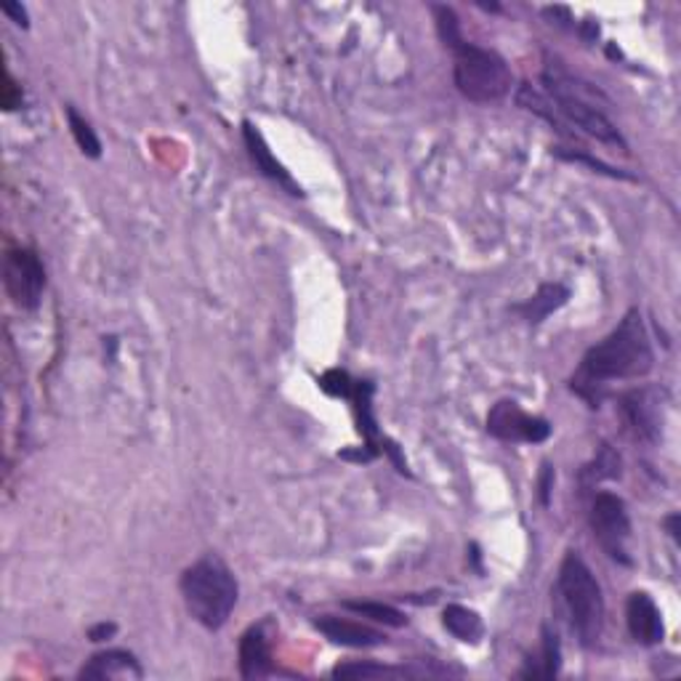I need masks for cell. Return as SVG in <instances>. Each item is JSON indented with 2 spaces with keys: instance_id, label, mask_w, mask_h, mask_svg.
<instances>
[{
  "instance_id": "1",
  "label": "cell",
  "mask_w": 681,
  "mask_h": 681,
  "mask_svg": "<svg viewBox=\"0 0 681 681\" xmlns=\"http://www.w3.org/2000/svg\"><path fill=\"white\" fill-rule=\"evenodd\" d=\"M653 368L655 351L647 325H644L639 309H628L625 318L617 322L615 331L586 351L569 386L588 405L599 407V402L604 397V389L612 381L644 379Z\"/></svg>"
},
{
  "instance_id": "2",
  "label": "cell",
  "mask_w": 681,
  "mask_h": 681,
  "mask_svg": "<svg viewBox=\"0 0 681 681\" xmlns=\"http://www.w3.org/2000/svg\"><path fill=\"white\" fill-rule=\"evenodd\" d=\"M178 588L189 615L208 631L224 628L240 599L238 578L216 554L200 556L195 565L184 569Z\"/></svg>"
},
{
  "instance_id": "3",
  "label": "cell",
  "mask_w": 681,
  "mask_h": 681,
  "mask_svg": "<svg viewBox=\"0 0 681 681\" xmlns=\"http://www.w3.org/2000/svg\"><path fill=\"white\" fill-rule=\"evenodd\" d=\"M556 597H559L569 631L584 647H593L602 639L604 628V593L597 575L586 565L578 551H567L565 562L556 578Z\"/></svg>"
},
{
  "instance_id": "4",
  "label": "cell",
  "mask_w": 681,
  "mask_h": 681,
  "mask_svg": "<svg viewBox=\"0 0 681 681\" xmlns=\"http://www.w3.org/2000/svg\"><path fill=\"white\" fill-rule=\"evenodd\" d=\"M543 85H546V99L551 102V107H554L556 117L567 120L569 126H575L578 131L591 136V139L625 150L623 134L597 107V102H593L597 91L588 89V83L573 78L559 65H549L543 70Z\"/></svg>"
},
{
  "instance_id": "5",
  "label": "cell",
  "mask_w": 681,
  "mask_h": 681,
  "mask_svg": "<svg viewBox=\"0 0 681 681\" xmlns=\"http://www.w3.org/2000/svg\"><path fill=\"white\" fill-rule=\"evenodd\" d=\"M455 57L453 80L455 89L461 91L469 102L474 104H495L511 94L513 76L511 67L500 54L490 48L474 46V43L461 41L455 48H450Z\"/></svg>"
},
{
  "instance_id": "6",
  "label": "cell",
  "mask_w": 681,
  "mask_h": 681,
  "mask_svg": "<svg viewBox=\"0 0 681 681\" xmlns=\"http://www.w3.org/2000/svg\"><path fill=\"white\" fill-rule=\"evenodd\" d=\"M588 522H591L593 538L602 546V551L617 565L631 567L628 541H631V517L628 506L621 495L615 493H597L591 500V511H588Z\"/></svg>"
},
{
  "instance_id": "7",
  "label": "cell",
  "mask_w": 681,
  "mask_h": 681,
  "mask_svg": "<svg viewBox=\"0 0 681 681\" xmlns=\"http://www.w3.org/2000/svg\"><path fill=\"white\" fill-rule=\"evenodd\" d=\"M5 293L20 309H38L46 290V266L33 247H11L3 264Z\"/></svg>"
},
{
  "instance_id": "8",
  "label": "cell",
  "mask_w": 681,
  "mask_h": 681,
  "mask_svg": "<svg viewBox=\"0 0 681 681\" xmlns=\"http://www.w3.org/2000/svg\"><path fill=\"white\" fill-rule=\"evenodd\" d=\"M621 416L631 437L655 445L666 424V394L658 386L631 389L621 397Z\"/></svg>"
},
{
  "instance_id": "9",
  "label": "cell",
  "mask_w": 681,
  "mask_h": 681,
  "mask_svg": "<svg viewBox=\"0 0 681 681\" xmlns=\"http://www.w3.org/2000/svg\"><path fill=\"white\" fill-rule=\"evenodd\" d=\"M487 431L504 442H546L551 437V424L546 418H538L524 413L513 400H500L493 405L487 416Z\"/></svg>"
},
{
  "instance_id": "10",
  "label": "cell",
  "mask_w": 681,
  "mask_h": 681,
  "mask_svg": "<svg viewBox=\"0 0 681 681\" xmlns=\"http://www.w3.org/2000/svg\"><path fill=\"white\" fill-rule=\"evenodd\" d=\"M625 623H628V634L634 636V642L644 644V647H655V644L662 642V634H666V625H662L658 604H655L653 597L644 591H636L628 597V604H625Z\"/></svg>"
},
{
  "instance_id": "11",
  "label": "cell",
  "mask_w": 681,
  "mask_h": 681,
  "mask_svg": "<svg viewBox=\"0 0 681 681\" xmlns=\"http://www.w3.org/2000/svg\"><path fill=\"white\" fill-rule=\"evenodd\" d=\"M78 679L113 681V679H145V668L128 649H104L80 668Z\"/></svg>"
},
{
  "instance_id": "12",
  "label": "cell",
  "mask_w": 681,
  "mask_h": 681,
  "mask_svg": "<svg viewBox=\"0 0 681 681\" xmlns=\"http://www.w3.org/2000/svg\"><path fill=\"white\" fill-rule=\"evenodd\" d=\"M240 673L243 679H266L275 673V660H272V642L266 636V625H251L240 636Z\"/></svg>"
},
{
  "instance_id": "13",
  "label": "cell",
  "mask_w": 681,
  "mask_h": 681,
  "mask_svg": "<svg viewBox=\"0 0 681 681\" xmlns=\"http://www.w3.org/2000/svg\"><path fill=\"white\" fill-rule=\"evenodd\" d=\"M314 628L320 631L325 639H331L333 644H340V647H355V649H368V647H379V644H386V634L381 631L370 628V625L346 621V617L336 615H320L314 621Z\"/></svg>"
},
{
  "instance_id": "14",
  "label": "cell",
  "mask_w": 681,
  "mask_h": 681,
  "mask_svg": "<svg viewBox=\"0 0 681 681\" xmlns=\"http://www.w3.org/2000/svg\"><path fill=\"white\" fill-rule=\"evenodd\" d=\"M243 136H245L247 154H251V160H253V163H256V169L262 171L266 178L277 182V187L288 189L290 195H301L299 184H296L293 178H290V173L282 169V163H277V158L269 152V145H266V141H264L262 131H258V128L253 126L251 120L243 123Z\"/></svg>"
},
{
  "instance_id": "15",
  "label": "cell",
  "mask_w": 681,
  "mask_h": 681,
  "mask_svg": "<svg viewBox=\"0 0 681 681\" xmlns=\"http://www.w3.org/2000/svg\"><path fill=\"white\" fill-rule=\"evenodd\" d=\"M373 392L376 386L370 381H355V389H351L349 400L355 402V413H357V429L365 439V448H368V458H376L381 453L379 442H381V431L379 424H376L373 416Z\"/></svg>"
},
{
  "instance_id": "16",
  "label": "cell",
  "mask_w": 681,
  "mask_h": 681,
  "mask_svg": "<svg viewBox=\"0 0 681 681\" xmlns=\"http://www.w3.org/2000/svg\"><path fill=\"white\" fill-rule=\"evenodd\" d=\"M562 668V644L556 631H551V625H543L541 631V658L528 660V666L519 671L522 679H551L556 677Z\"/></svg>"
},
{
  "instance_id": "17",
  "label": "cell",
  "mask_w": 681,
  "mask_h": 681,
  "mask_svg": "<svg viewBox=\"0 0 681 681\" xmlns=\"http://www.w3.org/2000/svg\"><path fill=\"white\" fill-rule=\"evenodd\" d=\"M569 299V288L562 282H546L538 288V293L532 296L530 301H524L522 307H519V314H522L524 320L532 322V325H538V322H543L549 318V314H554L556 309H562Z\"/></svg>"
},
{
  "instance_id": "18",
  "label": "cell",
  "mask_w": 681,
  "mask_h": 681,
  "mask_svg": "<svg viewBox=\"0 0 681 681\" xmlns=\"http://www.w3.org/2000/svg\"><path fill=\"white\" fill-rule=\"evenodd\" d=\"M442 623H445V628H448L450 634L461 642L476 644L482 639V634H485V623H482V617L463 604L445 607Z\"/></svg>"
},
{
  "instance_id": "19",
  "label": "cell",
  "mask_w": 681,
  "mask_h": 681,
  "mask_svg": "<svg viewBox=\"0 0 681 681\" xmlns=\"http://www.w3.org/2000/svg\"><path fill=\"white\" fill-rule=\"evenodd\" d=\"M333 677L336 679H402V677H420L418 671L411 668H394V666H381V662H338L333 668Z\"/></svg>"
},
{
  "instance_id": "20",
  "label": "cell",
  "mask_w": 681,
  "mask_h": 681,
  "mask_svg": "<svg viewBox=\"0 0 681 681\" xmlns=\"http://www.w3.org/2000/svg\"><path fill=\"white\" fill-rule=\"evenodd\" d=\"M617 476H621V455H617L610 445H602L597 458L584 469L580 480H584V487H593L597 482L617 480Z\"/></svg>"
},
{
  "instance_id": "21",
  "label": "cell",
  "mask_w": 681,
  "mask_h": 681,
  "mask_svg": "<svg viewBox=\"0 0 681 681\" xmlns=\"http://www.w3.org/2000/svg\"><path fill=\"white\" fill-rule=\"evenodd\" d=\"M67 123H70L72 139H76L80 152L89 154V158H102V141H99L91 123L76 113V107H67Z\"/></svg>"
},
{
  "instance_id": "22",
  "label": "cell",
  "mask_w": 681,
  "mask_h": 681,
  "mask_svg": "<svg viewBox=\"0 0 681 681\" xmlns=\"http://www.w3.org/2000/svg\"><path fill=\"white\" fill-rule=\"evenodd\" d=\"M340 607H344V610H349V612H357V615H362V617H370V621H376V623L392 625V628H402V625L407 623V617L402 615L400 610H394V607H389V604H379V602H344Z\"/></svg>"
},
{
  "instance_id": "23",
  "label": "cell",
  "mask_w": 681,
  "mask_h": 681,
  "mask_svg": "<svg viewBox=\"0 0 681 681\" xmlns=\"http://www.w3.org/2000/svg\"><path fill=\"white\" fill-rule=\"evenodd\" d=\"M117 634V625L115 623H96L89 628V639L91 642H109Z\"/></svg>"
},
{
  "instance_id": "24",
  "label": "cell",
  "mask_w": 681,
  "mask_h": 681,
  "mask_svg": "<svg viewBox=\"0 0 681 681\" xmlns=\"http://www.w3.org/2000/svg\"><path fill=\"white\" fill-rule=\"evenodd\" d=\"M0 11H3L5 16H11V20L20 24V27H27V24H30L27 9H24L22 3H3V5H0Z\"/></svg>"
},
{
  "instance_id": "25",
  "label": "cell",
  "mask_w": 681,
  "mask_h": 681,
  "mask_svg": "<svg viewBox=\"0 0 681 681\" xmlns=\"http://www.w3.org/2000/svg\"><path fill=\"white\" fill-rule=\"evenodd\" d=\"M16 102H22V94L16 91L14 80H11L9 72H5V85H3V107L5 109H16Z\"/></svg>"
},
{
  "instance_id": "26",
  "label": "cell",
  "mask_w": 681,
  "mask_h": 681,
  "mask_svg": "<svg viewBox=\"0 0 681 681\" xmlns=\"http://www.w3.org/2000/svg\"><path fill=\"white\" fill-rule=\"evenodd\" d=\"M551 487H554V469L543 466V476H541V500L543 506H549V498H551Z\"/></svg>"
},
{
  "instance_id": "27",
  "label": "cell",
  "mask_w": 681,
  "mask_h": 681,
  "mask_svg": "<svg viewBox=\"0 0 681 681\" xmlns=\"http://www.w3.org/2000/svg\"><path fill=\"white\" fill-rule=\"evenodd\" d=\"M662 524H666V528H668V535H671L673 541L679 543V513H671V517H668Z\"/></svg>"
}]
</instances>
